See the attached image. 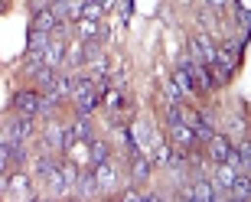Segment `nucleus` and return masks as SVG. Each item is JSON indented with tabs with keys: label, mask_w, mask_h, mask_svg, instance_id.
<instances>
[{
	"label": "nucleus",
	"mask_w": 251,
	"mask_h": 202,
	"mask_svg": "<svg viewBox=\"0 0 251 202\" xmlns=\"http://www.w3.org/2000/svg\"><path fill=\"white\" fill-rule=\"evenodd\" d=\"M189 189H193L196 202H219V189L212 186L209 176H199V179H189Z\"/></svg>",
	"instance_id": "nucleus-12"
},
{
	"label": "nucleus",
	"mask_w": 251,
	"mask_h": 202,
	"mask_svg": "<svg viewBox=\"0 0 251 202\" xmlns=\"http://www.w3.org/2000/svg\"><path fill=\"white\" fill-rule=\"evenodd\" d=\"M59 163H62V153H49V150H43V153L36 156V163H33V173H36V179L43 183L52 170H59Z\"/></svg>",
	"instance_id": "nucleus-13"
},
{
	"label": "nucleus",
	"mask_w": 251,
	"mask_h": 202,
	"mask_svg": "<svg viewBox=\"0 0 251 202\" xmlns=\"http://www.w3.org/2000/svg\"><path fill=\"white\" fill-rule=\"evenodd\" d=\"M59 104H62V98H59L56 92H39V114H36V118H46L49 121L59 111Z\"/></svg>",
	"instance_id": "nucleus-19"
},
{
	"label": "nucleus",
	"mask_w": 251,
	"mask_h": 202,
	"mask_svg": "<svg viewBox=\"0 0 251 202\" xmlns=\"http://www.w3.org/2000/svg\"><path fill=\"white\" fill-rule=\"evenodd\" d=\"M101 55H104V43H101V39H85V43H82V62L85 65L98 62Z\"/></svg>",
	"instance_id": "nucleus-21"
},
{
	"label": "nucleus",
	"mask_w": 251,
	"mask_h": 202,
	"mask_svg": "<svg viewBox=\"0 0 251 202\" xmlns=\"http://www.w3.org/2000/svg\"><path fill=\"white\" fill-rule=\"evenodd\" d=\"M3 10H7V0H0V13H3Z\"/></svg>",
	"instance_id": "nucleus-37"
},
{
	"label": "nucleus",
	"mask_w": 251,
	"mask_h": 202,
	"mask_svg": "<svg viewBox=\"0 0 251 202\" xmlns=\"http://www.w3.org/2000/svg\"><path fill=\"white\" fill-rule=\"evenodd\" d=\"M49 39H52V33H46V29H29L26 49H36V52H43V49L49 46Z\"/></svg>",
	"instance_id": "nucleus-24"
},
{
	"label": "nucleus",
	"mask_w": 251,
	"mask_h": 202,
	"mask_svg": "<svg viewBox=\"0 0 251 202\" xmlns=\"http://www.w3.org/2000/svg\"><path fill=\"white\" fill-rule=\"evenodd\" d=\"M72 33H75L78 43H85V39H98V23L82 17V20H75V23H72Z\"/></svg>",
	"instance_id": "nucleus-20"
},
{
	"label": "nucleus",
	"mask_w": 251,
	"mask_h": 202,
	"mask_svg": "<svg viewBox=\"0 0 251 202\" xmlns=\"http://www.w3.org/2000/svg\"><path fill=\"white\" fill-rule=\"evenodd\" d=\"M167 140L173 144V150H179V153H189L193 147H202V144L196 140V130H193V124H186V121L167 124Z\"/></svg>",
	"instance_id": "nucleus-4"
},
{
	"label": "nucleus",
	"mask_w": 251,
	"mask_h": 202,
	"mask_svg": "<svg viewBox=\"0 0 251 202\" xmlns=\"http://www.w3.org/2000/svg\"><path fill=\"white\" fill-rule=\"evenodd\" d=\"M114 199H121V202H140V189H121V193H114Z\"/></svg>",
	"instance_id": "nucleus-32"
},
{
	"label": "nucleus",
	"mask_w": 251,
	"mask_h": 202,
	"mask_svg": "<svg viewBox=\"0 0 251 202\" xmlns=\"http://www.w3.org/2000/svg\"><path fill=\"white\" fill-rule=\"evenodd\" d=\"M39 65H43V52H36V49H26L23 62H20V72H23V75H33Z\"/></svg>",
	"instance_id": "nucleus-25"
},
{
	"label": "nucleus",
	"mask_w": 251,
	"mask_h": 202,
	"mask_svg": "<svg viewBox=\"0 0 251 202\" xmlns=\"http://www.w3.org/2000/svg\"><path fill=\"white\" fill-rule=\"evenodd\" d=\"M160 88H163V95H167V104H179V101H183V95H179V88L173 82H160Z\"/></svg>",
	"instance_id": "nucleus-30"
},
{
	"label": "nucleus",
	"mask_w": 251,
	"mask_h": 202,
	"mask_svg": "<svg viewBox=\"0 0 251 202\" xmlns=\"http://www.w3.org/2000/svg\"><path fill=\"white\" fill-rule=\"evenodd\" d=\"M189 69H193V78H196V92H199V98H202V95H212L215 88H219V85H215V75H212V65L193 62Z\"/></svg>",
	"instance_id": "nucleus-9"
},
{
	"label": "nucleus",
	"mask_w": 251,
	"mask_h": 202,
	"mask_svg": "<svg viewBox=\"0 0 251 202\" xmlns=\"http://www.w3.org/2000/svg\"><path fill=\"white\" fill-rule=\"evenodd\" d=\"M36 134H39L36 118L13 114V118L3 124V140H7V144H13V140H20V144H29V140H36Z\"/></svg>",
	"instance_id": "nucleus-2"
},
{
	"label": "nucleus",
	"mask_w": 251,
	"mask_h": 202,
	"mask_svg": "<svg viewBox=\"0 0 251 202\" xmlns=\"http://www.w3.org/2000/svg\"><path fill=\"white\" fill-rule=\"evenodd\" d=\"M150 176H153V163H150V156L134 153V156H130V183H134V186H147Z\"/></svg>",
	"instance_id": "nucleus-10"
},
{
	"label": "nucleus",
	"mask_w": 251,
	"mask_h": 202,
	"mask_svg": "<svg viewBox=\"0 0 251 202\" xmlns=\"http://www.w3.org/2000/svg\"><path fill=\"white\" fill-rule=\"evenodd\" d=\"M10 108H13V114L36 118L39 114V92L36 88H20V92L13 95V101H10Z\"/></svg>",
	"instance_id": "nucleus-7"
},
{
	"label": "nucleus",
	"mask_w": 251,
	"mask_h": 202,
	"mask_svg": "<svg viewBox=\"0 0 251 202\" xmlns=\"http://www.w3.org/2000/svg\"><path fill=\"white\" fill-rule=\"evenodd\" d=\"M92 173H95V183H98V193H101V199H104V196H114V193H118L121 179H118L114 160H101V163H92Z\"/></svg>",
	"instance_id": "nucleus-6"
},
{
	"label": "nucleus",
	"mask_w": 251,
	"mask_h": 202,
	"mask_svg": "<svg viewBox=\"0 0 251 202\" xmlns=\"http://www.w3.org/2000/svg\"><path fill=\"white\" fill-rule=\"evenodd\" d=\"M98 3H101V10L108 13V10H114V3H118V0H98Z\"/></svg>",
	"instance_id": "nucleus-36"
},
{
	"label": "nucleus",
	"mask_w": 251,
	"mask_h": 202,
	"mask_svg": "<svg viewBox=\"0 0 251 202\" xmlns=\"http://www.w3.org/2000/svg\"><path fill=\"white\" fill-rule=\"evenodd\" d=\"M43 65H49V69H65V39H59V36L49 39V46L43 49Z\"/></svg>",
	"instance_id": "nucleus-11"
},
{
	"label": "nucleus",
	"mask_w": 251,
	"mask_h": 202,
	"mask_svg": "<svg viewBox=\"0 0 251 202\" xmlns=\"http://www.w3.org/2000/svg\"><path fill=\"white\" fill-rule=\"evenodd\" d=\"M82 7H85V0H65V20L69 23L82 20Z\"/></svg>",
	"instance_id": "nucleus-28"
},
{
	"label": "nucleus",
	"mask_w": 251,
	"mask_h": 202,
	"mask_svg": "<svg viewBox=\"0 0 251 202\" xmlns=\"http://www.w3.org/2000/svg\"><path fill=\"white\" fill-rule=\"evenodd\" d=\"M160 199V193H153V189H150V193H140V202H157Z\"/></svg>",
	"instance_id": "nucleus-35"
},
{
	"label": "nucleus",
	"mask_w": 251,
	"mask_h": 202,
	"mask_svg": "<svg viewBox=\"0 0 251 202\" xmlns=\"http://www.w3.org/2000/svg\"><path fill=\"white\" fill-rule=\"evenodd\" d=\"M163 121H167V124L183 121V101H179V104H163Z\"/></svg>",
	"instance_id": "nucleus-29"
},
{
	"label": "nucleus",
	"mask_w": 251,
	"mask_h": 202,
	"mask_svg": "<svg viewBox=\"0 0 251 202\" xmlns=\"http://www.w3.org/2000/svg\"><path fill=\"white\" fill-rule=\"evenodd\" d=\"M36 137H39V147L49 150V153H62V156H65V150L72 147V140H69V127H59V124H49V127H43Z\"/></svg>",
	"instance_id": "nucleus-5"
},
{
	"label": "nucleus",
	"mask_w": 251,
	"mask_h": 202,
	"mask_svg": "<svg viewBox=\"0 0 251 202\" xmlns=\"http://www.w3.org/2000/svg\"><path fill=\"white\" fill-rule=\"evenodd\" d=\"M228 196L235 202H248L251 199V173H235V183L228 189Z\"/></svg>",
	"instance_id": "nucleus-18"
},
{
	"label": "nucleus",
	"mask_w": 251,
	"mask_h": 202,
	"mask_svg": "<svg viewBox=\"0 0 251 202\" xmlns=\"http://www.w3.org/2000/svg\"><path fill=\"white\" fill-rule=\"evenodd\" d=\"M33 17V23H29V29H46V33H52V26H56V17H52V10H39V13H29Z\"/></svg>",
	"instance_id": "nucleus-22"
},
{
	"label": "nucleus",
	"mask_w": 251,
	"mask_h": 202,
	"mask_svg": "<svg viewBox=\"0 0 251 202\" xmlns=\"http://www.w3.org/2000/svg\"><path fill=\"white\" fill-rule=\"evenodd\" d=\"M170 82L179 88L183 101L199 98V92H196V78H193V69H189V65H176V69H173V75H170Z\"/></svg>",
	"instance_id": "nucleus-8"
},
{
	"label": "nucleus",
	"mask_w": 251,
	"mask_h": 202,
	"mask_svg": "<svg viewBox=\"0 0 251 202\" xmlns=\"http://www.w3.org/2000/svg\"><path fill=\"white\" fill-rule=\"evenodd\" d=\"M10 170V147H7V140H0V176Z\"/></svg>",
	"instance_id": "nucleus-31"
},
{
	"label": "nucleus",
	"mask_w": 251,
	"mask_h": 202,
	"mask_svg": "<svg viewBox=\"0 0 251 202\" xmlns=\"http://www.w3.org/2000/svg\"><path fill=\"white\" fill-rule=\"evenodd\" d=\"M202 3H205V7H209V10H222L225 3H228V0H202Z\"/></svg>",
	"instance_id": "nucleus-34"
},
{
	"label": "nucleus",
	"mask_w": 251,
	"mask_h": 202,
	"mask_svg": "<svg viewBox=\"0 0 251 202\" xmlns=\"http://www.w3.org/2000/svg\"><path fill=\"white\" fill-rule=\"evenodd\" d=\"M49 0H29V13H39V10H46Z\"/></svg>",
	"instance_id": "nucleus-33"
},
{
	"label": "nucleus",
	"mask_w": 251,
	"mask_h": 202,
	"mask_svg": "<svg viewBox=\"0 0 251 202\" xmlns=\"http://www.w3.org/2000/svg\"><path fill=\"white\" fill-rule=\"evenodd\" d=\"M56 78H59V69H49V65H39L36 72L29 75V82H36L33 85L36 92H56Z\"/></svg>",
	"instance_id": "nucleus-15"
},
{
	"label": "nucleus",
	"mask_w": 251,
	"mask_h": 202,
	"mask_svg": "<svg viewBox=\"0 0 251 202\" xmlns=\"http://www.w3.org/2000/svg\"><path fill=\"white\" fill-rule=\"evenodd\" d=\"M186 49H189V55H193V62L212 65V62H215V49H219V43L212 39V33H205V29H196L193 36H189Z\"/></svg>",
	"instance_id": "nucleus-3"
},
{
	"label": "nucleus",
	"mask_w": 251,
	"mask_h": 202,
	"mask_svg": "<svg viewBox=\"0 0 251 202\" xmlns=\"http://www.w3.org/2000/svg\"><path fill=\"white\" fill-rule=\"evenodd\" d=\"M82 17H85V20H95V23H98V20L104 17L101 3H98V0H85V7H82Z\"/></svg>",
	"instance_id": "nucleus-27"
},
{
	"label": "nucleus",
	"mask_w": 251,
	"mask_h": 202,
	"mask_svg": "<svg viewBox=\"0 0 251 202\" xmlns=\"http://www.w3.org/2000/svg\"><path fill=\"white\" fill-rule=\"evenodd\" d=\"M232 17H235V23H238L242 33H248V29H251V13H248V7H245L242 0H232Z\"/></svg>",
	"instance_id": "nucleus-23"
},
{
	"label": "nucleus",
	"mask_w": 251,
	"mask_h": 202,
	"mask_svg": "<svg viewBox=\"0 0 251 202\" xmlns=\"http://www.w3.org/2000/svg\"><path fill=\"white\" fill-rule=\"evenodd\" d=\"M3 183H7V193H3V196H10V199H39L36 179H33L23 166H17V173L3 176Z\"/></svg>",
	"instance_id": "nucleus-1"
},
{
	"label": "nucleus",
	"mask_w": 251,
	"mask_h": 202,
	"mask_svg": "<svg viewBox=\"0 0 251 202\" xmlns=\"http://www.w3.org/2000/svg\"><path fill=\"white\" fill-rule=\"evenodd\" d=\"M95 137V124H92V118L88 114H75V121L69 124V140H92Z\"/></svg>",
	"instance_id": "nucleus-14"
},
{
	"label": "nucleus",
	"mask_w": 251,
	"mask_h": 202,
	"mask_svg": "<svg viewBox=\"0 0 251 202\" xmlns=\"http://www.w3.org/2000/svg\"><path fill=\"white\" fill-rule=\"evenodd\" d=\"M7 147H10V163H13V166H26L29 144H20V140H13V144H7Z\"/></svg>",
	"instance_id": "nucleus-26"
},
{
	"label": "nucleus",
	"mask_w": 251,
	"mask_h": 202,
	"mask_svg": "<svg viewBox=\"0 0 251 202\" xmlns=\"http://www.w3.org/2000/svg\"><path fill=\"white\" fill-rule=\"evenodd\" d=\"M101 160H111V144L104 137H92L88 140V166L101 163Z\"/></svg>",
	"instance_id": "nucleus-16"
},
{
	"label": "nucleus",
	"mask_w": 251,
	"mask_h": 202,
	"mask_svg": "<svg viewBox=\"0 0 251 202\" xmlns=\"http://www.w3.org/2000/svg\"><path fill=\"white\" fill-rule=\"evenodd\" d=\"M173 153H176V150H173V144H170L167 137H160L157 140V150H153V156H150V163H153V170H167L170 166V160H173Z\"/></svg>",
	"instance_id": "nucleus-17"
}]
</instances>
